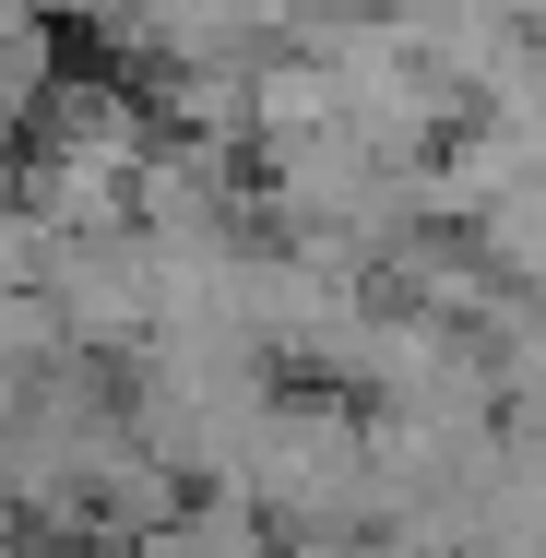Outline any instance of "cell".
I'll list each match as a JSON object with an SVG mask.
<instances>
[{"mask_svg":"<svg viewBox=\"0 0 546 558\" xmlns=\"http://www.w3.org/2000/svg\"><path fill=\"white\" fill-rule=\"evenodd\" d=\"M131 558H262V535H250V499H238V511H215V499H203V511L143 523V535H131Z\"/></svg>","mask_w":546,"mask_h":558,"instance_id":"1","label":"cell"}]
</instances>
